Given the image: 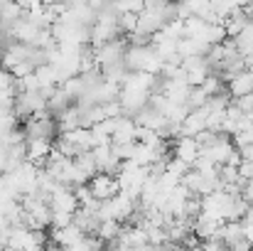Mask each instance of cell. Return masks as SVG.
Listing matches in <instances>:
<instances>
[{"instance_id":"1","label":"cell","mask_w":253,"mask_h":251,"mask_svg":"<svg viewBox=\"0 0 253 251\" xmlns=\"http://www.w3.org/2000/svg\"><path fill=\"white\" fill-rule=\"evenodd\" d=\"M25 138L27 141H47V143H54L62 133H59V123L57 118L49 113V111H42L32 118L25 121Z\"/></svg>"},{"instance_id":"2","label":"cell","mask_w":253,"mask_h":251,"mask_svg":"<svg viewBox=\"0 0 253 251\" xmlns=\"http://www.w3.org/2000/svg\"><path fill=\"white\" fill-rule=\"evenodd\" d=\"M88 190H91V195H93L98 202H111L113 197L121 195L118 177H116V175H103V172H98V175L88 182Z\"/></svg>"},{"instance_id":"3","label":"cell","mask_w":253,"mask_h":251,"mask_svg":"<svg viewBox=\"0 0 253 251\" xmlns=\"http://www.w3.org/2000/svg\"><path fill=\"white\" fill-rule=\"evenodd\" d=\"M182 69L187 74V84L189 86H202L207 82V77L211 74V67L207 62V57H189V59H182Z\"/></svg>"},{"instance_id":"4","label":"cell","mask_w":253,"mask_h":251,"mask_svg":"<svg viewBox=\"0 0 253 251\" xmlns=\"http://www.w3.org/2000/svg\"><path fill=\"white\" fill-rule=\"evenodd\" d=\"M172 158L182 160L184 165L194 167L199 163V158H202V148H199V143L194 138L179 136V138H174V153H172Z\"/></svg>"},{"instance_id":"5","label":"cell","mask_w":253,"mask_h":251,"mask_svg":"<svg viewBox=\"0 0 253 251\" xmlns=\"http://www.w3.org/2000/svg\"><path fill=\"white\" fill-rule=\"evenodd\" d=\"M207 121H209V111H207V106L199 108V111H189V116H187L184 123H182L179 136H184V138H197L199 133L207 131Z\"/></svg>"},{"instance_id":"6","label":"cell","mask_w":253,"mask_h":251,"mask_svg":"<svg viewBox=\"0 0 253 251\" xmlns=\"http://www.w3.org/2000/svg\"><path fill=\"white\" fill-rule=\"evenodd\" d=\"M84 239H86V234L77 224H69V227H64V229H54V232H52V242L59 244V247H64V249H74V247H79Z\"/></svg>"},{"instance_id":"7","label":"cell","mask_w":253,"mask_h":251,"mask_svg":"<svg viewBox=\"0 0 253 251\" xmlns=\"http://www.w3.org/2000/svg\"><path fill=\"white\" fill-rule=\"evenodd\" d=\"M226 91H229V96L236 101V99H244V96H251L253 94V74L246 69V72H241L239 77H234L231 82L226 84Z\"/></svg>"},{"instance_id":"8","label":"cell","mask_w":253,"mask_h":251,"mask_svg":"<svg viewBox=\"0 0 253 251\" xmlns=\"http://www.w3.org/2000/svg\"><path fill=\"white\" fill-rule=\"evenodd\" d=\"M12 89H15V77H12L10 72L0 69V94H2V91H12Z\"/></svg>"},{"instance_id":"9","label":"cell","mask_w":253,"mask_h":251,"mask_svg":"<svg viewBox=\"0 0 253 251\" xmlns=\"http://www.w3.org/2000/svg\"><path fill=\"white\" fill-rule=\"evenodd\" d=\"M202 247H204V251H229L224 242H204Z\"/></svg>"},{"instance_id":"10","label":"cell","mask_w":253,"mask_h":251,"mask_svg":"<svg viewBox=\"0 0 253 251\" xmlns=\"http://www.w3.org/2000/svg\"><path fill=\"white\" fill-rule=\"evenodd\" d=\"M241 153V163H253V146H246L239 151Z\"/></svg>"},{"instance_id":"11","label":"cell","mask_w":253,"mask_h":251,"mask_svg":"<svg viewBox=\"0 0 253 251\" xmlns=\"http://www.w3.org/2000/svg\"><path fill=\"white\" fill-rule=\"evenodd\" d=\"M44 251H69V249H64V247H59V244L49 242V244H47V249H44Z\"/></svg>"},{"instance_id":"12","label":"cell","mask_w":253,"mask_h":251,"mask_svg":"<svg viewBox=\"0 0 253 251\" xmlns=\"http://www.w3.org/2000/svg\"><path fill=\"white\" fill-rule=\"evenodd\" d=\"M244 10H246V15H249V20H251V22H253V5H246Z\"/></svg>"}]
</instances>
